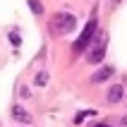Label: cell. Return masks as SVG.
I'll list each match as a JSON object with an SVG mask.
<instances>
[{"label": "cell", "mask_w": 127, "mask_h": 127, "mask_svg": "<svg viewBox=\"0 0 127 127\" xmlns=\"http://www.w3.org/2000/svg\"><path fill=\"white\" fill-rule=\"evenodd\" d=\"M98 31V22H96V17H91V19L84 24V29H82V34H79V38L74 43H72V53H84L86 50V46H89V41L94 38V34Z\"/></svg>", "instance_id": "1"}, {"label": "cell", "mask_w": 127, "mask_h": 127, "mask_svg": "<svg viewBox=\"0 0 127 127\" xmlns=\"http://www.w3.org/2000/svg\"><path fill=\"white\" fill-rule=\"evenodd\" d=\"M74 27H77V17L70 14V12H60L55 19H53V24H50V29H53L55 34H60V36H63V34H70Z\"/></svg>", "instance_id": "2"}, {"label": "cell", "mask_w": 127, "mask_h": 127, "mask_svg": "<svg viewBox=\"0 0 127 127\" xmlns=\"http://www.w3.org/2000/svg\"><path fill=\"white\" fill-rule=\"evenodd\" d=\"M106 46H108V38L103 36V38H101V43L91 50V55H89V63H101V60H103V55H106Z\"/></svg>", "instance_id": "3"}, {"label": "cell", "mask_w": 127, "mask_h": 127, "mask_svg": "<svg viewBox=\"0 0 127 127\" xmlns=\"http://www.w3.org/2000/svg\"><path fill=\"white\" fill-rule=\"evenodd\" d=\"M113 72H115L113 67H110V65H106V67H101V70L91 77V82H94V84H101V82H106V79L113 77Z\"/></svg>", "instance_id": "4"}, {"label": "cell", "mask_w": 127, "mask_h": 127, "mask_svg": "<svg viewBox=\"0 0 127 127\" xmlns=\"http://www.w3.org/2000/svg\"><path fill=\"white\" fill-rule=\"evenodd\" d=\"M122 96H125V89H122L120 84H115V86H110L108 89V103H118V101H122Z\"/></svg>", "instance_id": "5"}, {"label": "cell", "mask_w": 127, "mask_h": 127, "mask_svg": "<svg viewBox=\"0 0 127 127\" xmlns=\"http://www.w3.org/2000/svg\"><path fill=\"white\" fill-rule=\"evenodd\" d=\"M12 118H14V120H19V122H24V125H31V115H29L22 106H14L12 108Z\"/></svg>", "instance_id": "6"}, {"label": "cell", "mask_w": 127, "mask_h": 127, "mask_svg": "<svg viewBox=\"0 0 127 127\" xmlns=\"http://www.w3.org/2000/svg\"><path fill=\"white\" fill-rule=\"evenodd\" d=\"M34 84H38V86H46L48 84V72H38L34 77Z\"/></svg>", "instance_id": "7"}, {"label": "cell", "mask_w": 127, "mask_h": 127, "mask_svg": "<svg viewBox=\"0 0 127 127\" xmlns=\"http://www.w3.org/2000/svg\"><path fill=\"white\" fill-rule=\"evenodd\" d=\"M29 7H31V12H34V14H43V5H41V0H29Z\"/></svg>", "instance_id": "8"}, {"label": "cell", "mask_w": 127, "mask_h": 127, "mask_svg": "<svg viewBox=\"0 0 127 127\" xmlns=\"http://www.w3.org/2000/svg\"><path fill=\"white\" fill-rule=\"evenodd\" d=\"M86 115H94V110H84V113H77V115H74V122H77V125H79V122H84V118H86Z\"/></svg>", "instance_id": "9"}, {"label": "cell", "mask_w": 127, "mask_h": 127, "mask_svg": "<svg viewBox=\"0 0 127 127\" xmlns=\"http://www.w3.org/2000/svg\"><path fill=\"white\" fill-rule=\"evenodd\" d=\"M10 41H12V46H19V34L17 31H10Z\"/></svg>", "instance_id": "10"}, {"label": "cell", "mask_w": 127, "mask_h": 127, "mask_svg": "<svg viewBox=\"0 0 127 127\" xmlns=\"http://www.w3.org/2000/svg\"><path fill=\"white\" fill-rule=\"evenodd\" d=\"M122 125H127V115H125V118H122Z\"/></svg>", "instance_id": "11"}, {"label": "cell", "mask_w": 127, "mask_h": 127, "mask_svg": "<svg viewBox=\"0 0 127 127\" xmlns=\"http://www.w3.org/2000/svg\"><path fill=\"white\" fill-rule=\"evenodd\" d=\"M94 127H108V125H101V122H98V125H94Z\"/></svg>", "instance_id": "12"}, {"label": "cell", "mask_w": 127, "mask_h": 127, "mask_svg": "<svg viewBox=\"0 0 127 127\" xmlns=\"http://www.w3.org/2000/svg\"><path fill=\"white\" fill-rule=\"evenodd\" d=\"M113 2H118V0H113Z\"/></svg>", "instance_id": "13"}]
</instances>
